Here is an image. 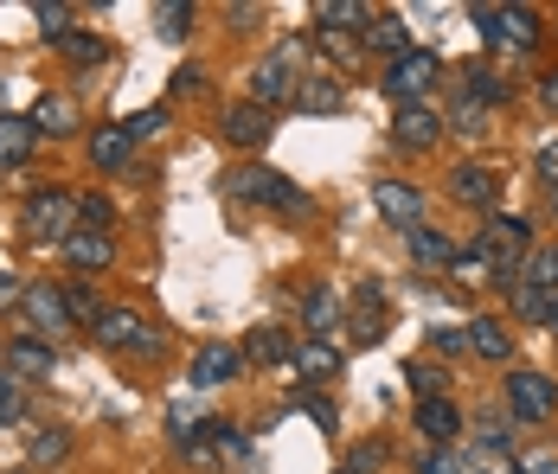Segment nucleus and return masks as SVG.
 <instances>
[{
  "label": "nucleus",
  "mask_w": 558,
  "mask_h": 474,
  "mask_svg": "<svg viewBox=\"0 0 558 474\" xmlns=\"http://www.w3.org/2000/svg\"><path fill=\"white\" fill-rule=\"evenodd\" d=\"M315 20H322V26H335V33H353V39H366L379 13H373V7H360V0H322V7H315Z\"/></svg>",
  "instance_id": "nucleus-18"
},
{
  "label": "nucleus",
  "mask_w": 558,
  "mask_h": 474,
  "mask_svg": "<svg viewBox=\"0 0 558 474\" xmlns=\"http://www.w3.org/2000/svg\"><path fill=\"white\" fill-rule=\"evenodd\" d=\"M20 231L26 238H39V244H71L84 224H77V199L71 193H58V186H46V193H26V206H20Z\"/></svg>",
  "instance_id": "nucleus-1"
},
{
  "label": "nucleus",
  "mask_w": 558,
  "mask_h": 474,
  "mask_svg": "<svg viewBox=\"0 0 558 474\" xmlns=\"http://www.w3.org/2000/svg\"><path fill=\"white\" fill-rule=\"evenodd\" d=\"M33 122L26 116H0V167H26V155H33Z\"/></svg>",
  "instance_id": "nucleus-25"
},
{
  "label": "nucleus",
  "mask_w": 558,
  "mask_h": 474,
  "mask_svg": "<svg viewBox=\"0 0 558 474\" xmlns=\"http://www.w3.org/2000/svg\"><path fill=\"white\" fill-rule=\"evenodd\" d=\"M404 244H411V257H417V264H456V244H449V238H437L430 224L404 231Z\"/></svg>",
  "instance_id": "nucleus-30"
},
{
  "label": "nucleus",
  "mask_w": 558,
  "mask_h": 474,
  "mask_svg": "<svg viewBox=\"0 0 558 474\" xmlns=\"http://www.w3.org/2000/svg\"><path fill=\"white\" fill-rule=\"evenodd\" d=\"M520 474H558V455H533V462H520Z\"/></svg>",
  "instance_id": "nucleus-51"
},
{
  "label": "nucleus",
  "mask_w": 558,
  "mask_h": 474,
  "mask_svg": "<svg viewBox=\"0 0 558 474\" xmlns=\"http://www.w3.org/2000/svg\"><path fill=\"white\" fill-rule=\"evenodd\" d=\"M26 315H33V327L52 340V333H71L77 320H71V308H64V282H26V302H20Z\"/></svg>",
  "instance_id": "nucleus-10"
},
{
  "label": "nucleus",
  "mask_w": 558,
  "mask_h": 474,
  "mask_svg": "<svg viewBox=\"0 0 558 474\" xmlns=\"http://www.w3.org/2000/svg\"><path fill=\"white\" fill-rule=\"evenodd\" d=\"M270 129H277V122H270V109H257L251 97H244V104H231L219 116V135L231 142V148H264V142H270Z\"/></svg>",
  "instance_id": "nucleus-11"
},
{
  "label": "nucleus",
  "mask_w": 558,
  "mask_h": 474,
  "mask_svg": "<svg viewBox=\"0 0 558 474\" xmlns=\"http://www.w3.org/2000/svg\"><path fill=\"white\" fill-rule=\"evenodd\" d=\"M289 366H295V378H302V385H328V378H340V353L328 347V340H302Z\"/></svg>",
  "instance_id": "nucleus-17"
},
{
  "label": "nucleus",
  "mask_w": 558,
  "mask_h": 474,
  "mask_svg": "<svg viewBox=\"0 0 558 474\" xmlns=\"http://www.w3.org/2000/svg\"><path fill=\"white\" fill-rule=\"evenodd\" d=\"M340 474H347V469H340Z\"/></svg>",
  "instance_id": "nucleus-57"
},
{
  "label": "nucleus",
  "mask_w": 558,
  "mask_h": 474,
  "mask_svg": "<svg viewBox=\"0 0 558 474\" xmlns=\"http://www.w3.org/2000/svg\"><path fill=\"white\" fill-rule=\"evenodd\" d=\"M251 360H257V366H289V360H295V347H289V333H282V327H257V333H251Z\"/></svg>",
  "instance_id": "nucleus-29"
},
{
  "label": "nucleus",
  "mask_w": 558,
  "mask_h": 474,
  "mask_svg": "<svg viewBox=\"0 0 558 474\" xmlns=\"http://www.w3.org/2000/svg\"><path fill=\"white\" fill-rule=\"evenodd\" d=\"M430 347L437 353H469V327H430Z\"/></svg>",
  "instance_id": "nucleus-45"
},
{
  "label": "nucleus",
  "mask_w": 558,
  "mask_h": 474,
  "mask_svg": "<svg viewBox=\"0 0 558 474\" xmlns=\"http://www.w3.org/2000/svg\"><path fill=\"white\" fill-rule=\"evenodd\" d=\"M90 333H97V347L129 353V360H155V353H161V333H155V320L135 315V308H104V320H97Z\"/></svg>",
  "instance_id": "nucleus-3"
},
{
  "label": "nucleus",
  "mask_w": 558,
  "mask_h": 474,
  "mask_svg": "<svg viewBox=\"0 0 558 474\" xmlns=\"http://www.w3.org/2000/svg\"><path fill=\"white\" fill-rule=\"evenodd\" d=\"M417 474H462V455L456 449H430V455H417Z\"/></svg>",
  "instance_id": "nucleus-44"
},
{
  "label": "nucleus",
  "mask_w": 558,
  "mask_h": 474,
  "mask_svg": "<svg viewBox=\"0 0 558 474\" xmlns=\"http://www.w3.org/2000/svg\"><path fill=\"white\" fill-rule=\"evenodd\" d=\"M155 20H161V39H186V33H193V7H186V0H173V7H161Z\"/></svg>",
  "instance_id": "nucleus-41"
},
{
  "label": "nucleus",
  "mask_w": 558,
  "mask_h": 474,
  "mask_svg": "<svg viewBox=\"0 0 558 474\" xmlns=\"http://www.w3.org/2000/svg\"><path fill=\"white\" fill-rule=\"evenodd\" d=\"M64 264H71V269H110L116 264L110 231H77V238L64 244Z\"/></svg>",
  "instance_id": "nucleus-20"
},
{
  "label": "nucleus",
  "mask_w": 558,
  "mask_h": 474,
  "mask_svg": "<svg viewBox=\"0 0 558 474\" xmlns=\"http://www.w3.org/2000/svg\"><path fill=\"white\" fill-rule=\"evenodd\" d=\"M469 353H482V360L507 366V360H513V327H507L501 315H475L469 320Z\"/></svg>",
  "instance_id": "nucleus-15"
},
{
  "label": "nucleus",
  "mask_w": 558,
  "mask_h": 474,
  "mask_svg": "<svg viewBox=\"0 0 558 474\" xmlns=\"http://www.w3.org/2000/svg\"><path fill=\"white\" fill-rule=\"evenodd\" d=\"M539 97H546V104L558 109V71H546V77H539Z\"/></svg>",
  "instance_id": "nucleus-53"
},
{
  "label": "nucleus",
  "mask_w": 558,
  "mask_h": 474,
  "mask_svg": "<svg viewBox=\"0 0 558 474\" xmlns=\"http://www.w3.org/2000/svg\"><path fill=\"white\" fill-rule=\"evenodd\" d=\"M462 97H475V104H507V97H513V77H501V71H495V64H469V71H462Z\"/></svg>",
  "instance_id": "nucleus-21"
},
{
  "label": "nucleus",
  "mask_w": 558,
  "mask_h": 474,
  "mask_svg": "<svg viewBox=\"0 0 558 474\" xmlns=\"http://www.w3.org/2000/svg\"><path fill=\"white\" fill-rule=\"evenodd\" d=\"M379 84H386V97H391L398 109H404V104H424V90L437 84V58H430V52H404V58H391Z\"/></svg>",
  "instance_id": "nucleus-7"
},
{
  "label": "nucleus",
  "mask_w": 558,
  "mask_h": 474,
  "mask_svg": "<svg viewBox=\"0 0 558 474\" xmlns=\"http://www.w3.org/2000/svg\"><path fill=\"white\" fill-rule=\"evenodd\" d=\"M449 199H456V206H475V211H495V199H501V173L482 167V160H462V167L449 173Z\"/></svg>",
  "instance_id": "nucleus-9"
},
{
  "label": "nucleus",
  "mask_w": 558,
  "mask_h": 474,
  "mask_svg": "<svg viewBox=\"0 0 558 474\" xmlns=\"http://www.w3.org/2000/svg\"><path fill=\"white\" fill-rule=\"evenodd\" d=\"M417 436H424V442H430V449H449V442H456V436H462V411H456V404H449V398H424V404H417Z\"/></svg>",
  "instance_id": "nucleus-14"
},
{
  "label": "nucleus",
  "mask_w": 558,
  "mask_h": 474,
  "mask_svg": "<svg viewBox=\"0 0 558 474\" xmlns=\"http://www.w3.org/2000/svg\"><path fill=\"white\" fill-rule=\"evenodd\" d=\"M475 26L488 46H507V52H533L539 46V13L533 7H475Z\"/></svg>",
  "instance_id": "nucleus-5"
},
{
  "label": "nucleus",
  "mask_w": 558,
  "mask_h": 474,
  "mask_svg": "<svg viewBox=\"0 0 558 474\" xmlns=\"http://www.w3.org/2000/svg\"><path fill=\"white\" fill-rule=\"evenodd\" d=\"M315 39H322V52L335 58V64H353V58H360V46H366V39H353V33H335V26H322Z\"/></svg>",
  "instance_id": "nucleus-38"
},
{
  "label": "nucleus",
  "mask_w": 558,
  "mask_h": 474,
  "mask_svg": "<svg viewBox=\"0 0 558 474\" xmlns=\"http://www.w3.org/2000/svg\"><path fill=\"white\" fill-rule=\"evenodd\" d=\"M302 411L315 417V429H335V404L328 398H302Z\"/></svg>",
  "instance_id": "nucleus-48"
},
{
  "label": "nucleus",
  "mask_w": 558,
  "mask_h": 474,
  "mask_svg": "<svg viewBox=\"0 0 558 474\" xmlns=\"http://www.w3.org/2000/svg\"><path fill=\"white\" fill-rule=\"evenodd\" d=\"M295 64H302V39H282L277 52L251 71V104H257V109L295 104V84H302V77H295Z\"/></svg>",
  "instance_id": "nucleus-4"
},
{
  "label": "nucleus",
  "mask_w": 558,
  "mask_h": 474,
  "mask_svg": "<svg viewBox=\"0 0 558 474\" xmlns=\"http://www.w3.org/2000/svg\"><path fill=\"white\" fill-rule=\"evenodd\" d=\"M238 366H244V353H231V347H199V360H193V385L213 391V385H225V378H238Z\"/></svg>",
  "instance_id": "nucleus-22"
},
{
  "label": "nucleus",
  "mask_w": 558,
  "mask_h": 474,
  "mask_svg": "<svg viewBox=\"0 0 558 474\" xmlns=\"http://www.w3.org/2000/svg\"><path fill=\"white\" fill-rule=\"evenodd\" d=\"M20 302H26V282H20V276H7V269H0V308H20Z\"/></svg>",
  "instance_id": "nucleus-47"
},
{
  "label": "nucleus",
  "mask_w": 558,
  "mask_h": 474,
  "mask_svg": "<svg viewBox=\"0 0 558 474\" xmlns=\"http://www.w3.org/2000/svg\"><path fill=\"white\" fill-rule=\"evenodd\" d=\"M129 148H135V142L122 135V122H116V129H97V135H90V160H97L104 173H122V167H129Z\"/></svg>",
  "instance_id": "nucleus-27"
},
{
  "label": "nucleus",
  "mask_w": 558,
  "mask_h": 474,
  "mask_svg": "<svg viewBox=\"0 0 558 474\" xmlns=\"http://www.w3.org/2000/svg\"><path fill=\"white\" fill-rule=\"evenodd\" d=\"M353 302H360V315H353V340L373 347V340L386 333V289H379V282H353Z\"/></svg>",
  "instance_id": "nucleus-16"
},
{
  "label": "nucleus",
  "mask_w": 558,
  "mask_h": 474,
  "mask_svg": "<svg viewBox=\"0 0 558 474\" xmlns=\"http://www.w3.org/2000/svg\"><path fill=\"white\" fill-rule=\"evenodd\" d=\"M58 366L52 340H39V333H20V340H7V372L26 385V378H46V372Z\"/></svg>",
  "instance_id": "nucleus-13"
},
{
  "label": "nucleus",
  "mask_w": 558,
  "mask_h": 474,
  "mask_svg": "<svg viewBox=\"0 0 558 474\" xmlns=\"http://www.w3.org/2000/svg\"><path fill=\"white\" fill-rule=\"evenodd\" d=\"M553 206H558V193H553Z\"/></svg>",
  "instance_id": "nucleus-56"
},
{
  "label": "nucleus",
  "mask_w": 558,
  "mask_h": 474,
  "mask_svg": "<svg viewBox=\"0 0 558 474\" xmlns=\"http://www.w3.org/2000/svg\"><path fill=\"white\" fill-rule=\"evenodd\" d=\"M546 327H553V333H558V295H553V320H546Z\"/></svg>",
  "instance_id": "nucleus-54"
},
{
  "label": "nucleus",
  "mask_w": 558,
  "mask_h": 474,
  "mask_svg": "<svg viewBox=\"0 0 558 474\" xmlns=\"http://www.w3.org/2000/svg\"><path fill=\"white\" fill-rule=\"evenodd\" d=\"M161 129H168V104H155V109H135V116L122 122V135H129V142H155Z\"/></svg>",
  "instance_id": "nucleus-34"
},
{
  "label": "nucleus",
  "mask_w": 558,
  "mask_h": 474,
  "mask_svg": "<svg viewBox=\"0 0 558 474\" xmlns=\"http://www.w3.org/2000/svg\"><path fill=\"white\" fill-rule=\"evenodd\" d=\"M295 109H302V116H335V109H347L340 77H302V84H295Z\"/></svg>",
  "instance_id": "nucleus-19"
},
{
  "label": "nucleus",
  "mask_w": 558,
  "mask_h": 474,
  "mask_svg": "<svg viewBox=\"0 0 558 474\" xmlns=\"http://www.w3.org/2000/svg\"><path fill=\"white\" fill-rule=\"evenodd\" d=\"M58 52H64V64H77V71H90V64H104V52H110V46H104L97 33H71V39H64Z\"/></svg>",
  "instance_id": "nucleus-32"
},
{
  "label": "nucleus",
  "mask_w": 558,
  "mask_h": 474,
  "mask_svg": "<svg viewBox=\"0 0 558 474\" xmlns=\"http://www.w3.org/2000/svg\"><path fill=\"white\" fill-rule=\"evenodd\" d=\"M444 129H456V135H488V104H475V97H456V109L444 116Z\"/></svg>",
  "instance_id": "nucleus-31"
},
{
  "label": "nucleus",
  "mask_w": 558,
  "mask_h": 474,
  "mask_svg": "<svg viewBox=\"0 0 558 474\" xmlns=\"http://www.w3.org/2000/svg\"><path fill=\"white\" fill-rule=\"evenodd\" d=\"M302 327H308L315 340H322V333H335V327H340V302H335V289H322V282H315V289L302 295Z\"/></svg>",
  "instance_id": "nucleus-24"
},
{
  "label": "nucleus",
  "mask_w": 558,
  "mask_h": 474,
  "mask_svg": "<svg viewBox=\"0 0 558 474\" xmlns=\"http://www.w3.org/2000/svg\"><path fill=\"white\" fill-rule=\"evenodd\" d=\"M33 20H39V33H46V39H52V46H64V39H71V7H46V0H39V7H33Z\"/></svg>",
  "instance_id": "nucleus-36"
},
{
  "label": "nucleus",
  "mask_w": 558,
  "mask_h": 474,
  "mask_svg": "<svg viewBox=\"0 0 558 474\" xmlns=\"http://www.w3.org/2000/svg\"><path fill=\"white\" fill-rule=\"evenodd\" d=\"M26 122H33V135H71V129H77V104L52 90V97H39V104H33Z\"/></svg>",
  "instance_id": "nucleus-23"
},
{
  "label": "nucleus",
  "mask_w": 558,
  "mask_h": 474,
  "mask_svg": "<svg viewBox=\"0 0 558 474\" xmlns=\"http://www.w3.org/2000/svg\"><path fill=\"white\" fill-rule=\"evenodd\" d=\"M437 135H444V116H437L430 104H404V109H398V122H391V142H398V148H411V155L437 148Z\"/></svg>",
  "instance_id": "nucleus-12"
},
{
  "label": "nucleus",
  "mask_w": 558,
  "mask_h": 474,
  "mask_svg": "<svg viewBox=\"0 0 558 474\" xmlns=\"http://www.w3.org/2000/svg\"><path fill=\"white\" fill-rule=\"evenodd\" d=\"M7 474H26V469H7Z\"/></svg>",
  "instance_id": "nucleus-55"
},
{
  "label": "nucleus",
  "mask_w": 558,
  "mask_h": 474,
  "mask_svg": "<svg viewBox=\"0 0 558 474\" xmlns=\"http://www.w3.org/2000/svg\"><path fill=\"white\" fill-rule=\"evenodd\" d=\"M520 282H526V289H539V295H558V244H546V251H526Z\"/></svg>",
  "instance_id": "nucleus-28"
},
{
  "label": "nucleus",
  "mask_w": 558,
  "mask_h": 474,
  "mask_svg": "<svg viewBox=\"0 0 558 474\" xmlns=\"http://www.w3.org/2000/svg\"><path fill=\"white\" fill-rule=\"evenodd\" d=\"M507 411L520 423H546L558 411V385L546 372H507Z\"/></svg>",
  "instance_id": "nucleus-6"
},
{
  "label": "nucleus",
  "mask_w": 558,
  "mask_h": 474,
  "mask_svg": "<svg viewBox=\"0 0 558 474\" xmlns=\"http://www.w3.org/2000/svg\"><path fill=\"white\" fill-rule=\"evenodd\" d=\"M0 423H20V378L0 366Z\"/></svg>",
  "instance_id": "nucleus-43"
},
{
  "label": "nucleus",
  "mask_w": 558,
  "mask_h": 474,
  "mask_svg": "<svg viewBox=\"0 0 558 474\" xmlns=\"http://www.w3.org/2000/svg\"><path fill=\"white\" fill-rule=\"evenodd\" d=\"M539 180L558 193V142H546V148H539Z\"/></svg>",
  "instance_id": "nucleus-49"
},
{
  "label": "nucleus",
  "mask_w": 558,
  "mask_h": 474,
  "mask_svg": "<svg viewBox=\"0 0 558 474\" xmlns=\"http://www.w3.org/2000/svg\"><path fill=\"white\" fill-rule=\"evenodd\" d=\"M513 315H520V320H553V295H539V289L513 282Z\"/></svg>",
  "instance_id": "nucleus-37"
},
{
  "label": "nucleus",
  "mask_w": 558,
  "mask_h": 474,
  "mask_svg": "<svg viewBox=\"0 0 558 474\" xmlns=\"http://www.w3.org/2000/svg\"><path fill=\"white\" fill-rule=\"evenodd\" d=\"M366 46H373V52L386 58H404L411 52V26H404V20H398V13H379V20H373V33H366Z\"/></svg>",
  "instance_id": "nucleus-26"
},
{
  "label": "nucleus",
  "mask_w": 558,
  "mask_h": 474,
  "mask_svg": "<svg viewBox=\"0 0 558 474\" xmlns=\"http://www.w3.org/2000/svg\"><path fill=\"white\" fill-rule=\"evenodd\" d=\"M373 206H379V218L391 231H417L424 224V193L411 180H373Z\"/></svg>",
  "instance_id": "nucleus-8"
},
{
  "label": "nucleus",
  "mask_w": 558,
  "mask_h": 474,
  "mask_svg": "<svg viewBox=\"0 0 558 474\" xmlns=\"http://www.w3.org/2000/svg\"><path fill=\"white\" fill-rule=\"evenodd\" d=\"M404 378H411V391H417V404H424V398H444V372L430 366V360H411V366H404Z\"/></svg>",
  "instance_id": "nucleus-35"
},
{
  "label": "nucleus",
  "mask_w": 558,
  "mask_h": 474,
  "mask_svg": "<svg viewBox=\"0 0 558 474\" xmlns=\"http://www.w3.org/2000/svg\"><path fill=\"white\" fill-rule=\"evenodd\" d=\"M64 308H71V320H77V327H97V320H104L97 295H90V282H64Z\"/></svg>",
  "instance_id": "nucleus-33"
},
{
  "label": "nucleus",
  "mask_w": 558,
  "mask_h": 474,
  "mask_svg": "<svg viewBox=\"0 0 558 474\" xmlns=\"http://www.w3.org/2000/svg\"><path fill=\"white\" fill-rule=\"evenodd\" d=\"M386 462H391L386 442H360V449H353V462H347V474H373V469H386Z\"/></svg>",
  "instance_id": "nucleus-42"
},
{
  "label": "nucleus",
  "mask_w": 558,
  "mask_h": 474,
  "mask_svg": "<svg viewBox=\"0 0 558 474\" xmlns=\"http://www.w3.org/2000/svg\"><path fill=\"white\" fill-rule=\"evenodd\" d=\"M64 449H71L64 429H39V436L26 442V462H64Z\"/></svg>",
  "instance_id": "nucleus-39"
},
{
  "label": "nucleus",
  "mask_w": 558,
  "mask_h": 474,
  "mask_svg": "<svg viewBox=\"0 0 558 474\" xmlns=\"http://www.w3.org/2000/svg\"><path fill=\"white\" fill-rule=\"evenodd\" d=\"M193 90H206V71L199 64H180L173 71V97H193Z\"/></svg>",
  "instance_id": "nucleus-46"
},
{
  "label": "nucleus",
  "mask_w": 558,
  "mask_h": 474,
  "mask_svg": "<svg viewBox=\"0 0 558 474\" xmlns=\"http://www.w3.org/2000/svg\"><path fill=\"white\" fill-rule=\"evenodd\" d=\"M173 436H193V404H173Z\"/></svg>",
  "instance_id": "nucleus-52"
},
{
  "label": "nucleus",
  "mask_w": 558,
  "mask_h": 474,
  "mask_svg": "<svg viewBox=\"0 0 558 474\" xmlns=\"http://www.w3.org/2000/svg\"><path fill=\"white\" fill-rule=\"evenodd\" d=\"M482 442H488V449H507L513 436H507V423H501V417H482Z\"/></svg>",
  "instance_id": "nucleus-50"
},
{
  "label": "nucleus",
  "mask_w": 558,
  "mask_h": 474,
  "mask_svg": "<svg viewBox=\"0 0 558 474\" xmlns=\"http://www.w3.org/2000/svg\"><path fill=\"white\" fill-rule=\"evenodd\" d=\"M231 193H238V199H257V206H270V211H282V218H308V211H315V199H308L295 180L270 173V167H238V173H231Z\"/></svg>",
  "instance_id": "nucleus-2"
},
{
  "label": "nucleus",
  "mask_w": 558,
  "mask_h": 474,
  "mask_svg": "<svg viewBox=\"0 0 558 474\" xmlns=\"http://www.w3.org/2000/svg\"><path fill=\"white\" fill-rule=\"evenodd\" d=\"M77 224H84V231H110V224H116V206L90 193V199H77Z\"/></svg>",
  "instance_id": "nucleus-40"
}]
</instances>
